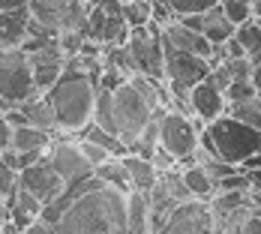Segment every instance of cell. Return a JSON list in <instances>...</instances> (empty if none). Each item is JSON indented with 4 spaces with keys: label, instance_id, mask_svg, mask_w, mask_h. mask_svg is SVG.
<instances>
[{
    "label": "cell",
    "instance_id": "cell-42",
    "mask_svg": "<svg viewBox=\"0 0 261 234\" xmlns=\"http://www.w3.org/2000/svg\"><path fill=\"white\" fill-rule=\"evenodd\" d=\"M0 234H24V231H21V228H18V225H15L12 219H6V222L0 225Z\"/></svg>",
    "mask_w": 261,
    "mask_h": 234
},
{
    "label": "cell",
    "instance_id": "cell-10",
    "mask_svg": "<svg viewBox=\"0 0 261 234\" xmlns=\"http://www.w3.org/2000/svg\"><path fill=\"white\" fill-rule=\"evenodd\" d=\"M153 234H213V210L210 201H180L162 219Z\"/></svg>",
    "mask_w": 261,
    "mask_h": 234
},
{
    "label": "cell",
    "instance_id": "cell-27",
    "mask_svg": "<svg viewBox=\"0 0 261 234\" xmlns=\"http://www.w3.org/2000/svg\"><path fill=\"white\" fill-rule=\"evenodd\" d=\"M6 207L21 210V213H27V216H36V219H39L45 204H42L33 192H27V189H21V186H18V189H15V195H12V198H6Z\"/></svg>",
    "mask_w": 261,
    "mask_h": 234
},
{
    "label": "cell",
    "instance_id": "cell-11",
    "mask_svg": "<svg viewBox=\"0 0 261 234\" xmlns=\"http://www.w3.org/2000/svg\"><path fill=\"white\" fill-rule=\"evenodd\" d=\"M162 51H165V81L168 84H180V87H195L198 81H204L210 75V60L198 57V54L180 51L174 45H168L162 39Z\"/></svg>",
    "mask_w": 261,
    "mask_h": 234
},
{
    "label": "cell",
    "instance_id": "cell-24",
    "mask_svg": "<svg viewBox=\"0 0 261 234\" xmlns=\"http://www.w3.org/2000/svg\"><path fill=\"white\" fill-rule=\"evenodd\" d=\"M225 114L237 117L240 123H246V126H252V129H261V96L255 93L252 99H243V102H231Z\"/></svg>",
    "mask_w": 261,
    "mask_h": 234
},
{
    "label": "cell",
    "instance_id": "cell-21",
    "mask_svg": "<svg viewBox=\"0 0 261 234\" xmlns=\"http://www.w3.org/2000/svg\"><path fill=\"white\" fill-rule=\"evenodd\" d=\"M93 177L102 180L105 186L120 189V192H132L129 189V177H126V168H123V162H120L117 156H111V159H105L102 165H96V168H93Z\"/></svg>",
    "mask_w": 261,
    "mask_h": 234
},
{
    "label": "cell",
    "instance_id": "cell-26",
    "mask_svg": "<svg viewBox=\"0 0 261 234\" xmlns=\"http://www.w3.org/2000/svg\"><path fill=\"white\" fill-rule=\"evenodd\" d=\"M234 39L240 42V48L246 51V57L261 51V21L258 18H249L246 24H240L234 30Z\"/></svg>",
    "mask_w": 261,
    "mask_h": 234
},
{
    "label": "cell",
    "instance_id": "cell-18",
    "mask_svg": "<svg viewBox=\"0 0 261 234\" xmlns=\"http://www.w3.org/2000/svg\"><path fill=\"white\" fill-rule=\"evenodd\" d=\"M201 18H204V36H207V42L210 45H222V42H228L231 36H234V30L237 27L222 15V6L216 3V6H210L207 12H201Z\"/></svg>",
    "mask_w": 261,
    "mask_h": 234
},
{
    "label": "cell",
    "instance_id": "cell-3",
    "mask_svg": "<svg viewBox=\"0 0 261 234\" xmlns=\"http://www.w3.org/2000/svg\"><path fill=\"white\" fill-rule=\"evenodd\" d=\"M198 147L231 165H243L252 153L261 150V129L240 123L231 114H222L204 126V132L198 135Z\"/></svg>",
    "mask_w": 261,
    "mask_h": 234
},
{
    "label": "cell",
    "instance_id": "cell-13",
    "mask_svg": "<svg viewBox=\"0 0 261 234\" xmlns=\"http://www.w3.org/2000/svg\"><path fill=\"white\" fill-rule=\"evenodd\" d=\"M189 105H192V117H198V120H204V123L216 120V117H222V114L228 111L225 93L216 90L207 78L198 81V84L189 90Z\"/></svg>",
    "mask_w": 261,
    "mask_h": 234
},
{
    "label": "cell",
    "instance_id": "cell-45",
    "mask_svg": "<svg viewBox=\"0 0 261 234\" xmlns=\"http://www.w3.org/2000/svg\"><path fill=\"white\" fill-rule=\"evenodd\" d=\"M252 18L261 21V0H252Z\"/></svg>",
    "mask_w": 261,
    "mask_h": 234
},
{
    "label": "cell",
    "instance_id": "cell-19",
    "mask_svg": "<svg viewBox=\"0 0 261 234\" xmlns=\"http://www.w3.org/2000/svg\"><path fill=\"white\" fill-rule=\"evenodd\" d=\"M180 174H183V183H186L189 192H192V198L210 201V198L216 195V180L210 177L201 165H186V168H180Z\"/></svg>",
    "mask_w": 261,
    "mask_h": 234
},
{
    "label": "cell",
    "instance_id": "cell-23",
    "mask_svg": "<svg viewBox=\"0 0 261 234\" xmlns=\"http://www.w3.org/2000/svg\"><path fill=\"white\" fill-rule=\"evenodd\" d=\"M93 123L99 129L117 135V120H114V99H111V90H96V105H93ZM120 138V135H117Z\"/></svg>",
    "mask_w": 261,
    "mask_h": 234
},
{
    "label": "cell",
    "instance_id": "cell-30",
    "mask_svg": "<svg viewBox=\"0 0 261 234\" xmlns=\"http://www.w3.org/2000/svg\"><path fill=\"white\" fill-rule=\"evenodd\" d=\"M222 66H225L231 81H249V75H252V60L249 57H228V60H222Z\"/></svg>",
    "mask_w": 261,
    "mask_h": 234
},
{
    "label": "cell",
    "instance_id": "cell-44",
    "mask_svg": "<svg viewBox=\"0 0 261 234\" xmlns=\"http://www.w3.org/2000/svg\"><path fill=\"white\" fill-rule=\"evenodd\" d=\"M9 219V207H6V198H0V225Z\"/></svg>",
    "mask_w": 261,
    "mask_h": 234
},
{
    "label": "cell",
    "instance_id": "cell-34",
    "mask_svg": "<svg viewBox=\"0 0 261 234\" xmlns=\"http://www.w3.org/2000/svg\"><path fill=\"white\" fill-rule=\"evenodd\" d=\"M79 147L81 153H84V159L96 168V165H102L105 159H111V153L105 150V147H99V144H93V141H87V138H79Z\"/></svg>",
    "mask_w": 261,
    "mask_h": 234
},
{
    "label": "cell",
    "instance_id": "cell-46",
    "mask_svg": "<svg viewBox=\"0 0 261 234\" xmlns=\"http://www.w3.org/2000/svg\"><path fill=\"white\" fill-rule=\"evenodd\" d=\"M153 3H159V6H168V0H153Z\"/></svg>",
    "mask_w": 261,
    "mask_h": 234
},
{
    "label": "cell",
    "instance_id": "cell-33",
    "mask_svg": "<svg viewBox=\"0 0 261 234\" xmlns=\"http://www.w3.org/2000/svg\"><path fill=\"white\" fill-rule=\"evenodd\" d=\"M15 189H18V171L0 162V198H12Z\"/></svg>",
    "mask_w": 261,
    "mask_h": 234
},
{
    "label": "cell",
    "instance_id": "cell-16",
    "mask_svg": "<svg viewBox=\"0 0 261 234\" xmlns=\"http://www.w3.org/2000/svg\"><path fill=\"white\" fill-rule=\"evenodd\" d=\"M27 21H30V9H9L0 12V48H21L27 39Z\"/></svg>",
    "mask_w": 261,
    "mask_h": 234
},
{
    "label": "cell",
    "instance_id": "cell-6",
    "mask_svg": "<svg viewBox=\"0 0 261 234\" xmlns=\"http://www.w3.org/2000/svg\"><path fill=\"white\" fill-rule=\"evenodd\" d=\"M159 147L177 159V165H195V147H198V129L192 126V117L180 111H165L159 117Z\"/></svg>",
    "mask_w": 261,
    "mask_h": 234
},
{
    "label": "cell",
    "instance_id": "cell-5",
    "mask_svg": "<svg viewBox=\"0 0 261 234\" xmlns=\"http://www.w3.org/2000/svg\"><path fill=\"white\" fill-rule=\"evenodd\" d=\"M135 69L141 75H150L156 81H165V51H162V24L150 21L144 27H132L126 39Z\"/></svg>",
    "mask_w": 261,
    "mask_h": 234
},
{
    "label": "cell",
    "instance_id": "cell-15",
    "mask_svg": "<svg viewBox=\"0 0 261 234\" xmlns=\"http://www.w3.org/2000/svg\"><path fill=\"white\" fill-rule=\"evenodd\" d=\"M18 111L24 114V123L27 126H36L42 132H57V120H54V111H51V102L45 99V93H33L27 96L24 102H18Z\"/></svg>",
    "mask_w": 261,
    "mask_h": 234
},
{
    "label": "cell",
    "instance_id": "cell-17",
    "mask_svg": "<svg viewBox=\"0 0 261 234\" xmlns=\"http://www.w3.org/2000/svg\"><path fill=\"white\" fill-rule=\"evenodd\" d=\"M120 162H123V168H126V177H129V189L132 192H150L159 180V171L153 168V162L150 159H141V156L135 153H126L120 156Z\"/></svg>",
    "mask_w": 261,
    "mask_h": 234
},
{
    "label": "cell",
    "instance_id": "cell-31",
    "mask_svg": "<svg viewBox=\"0 0 261 234\" xmlns=\"http://www.w3.org/2000/svg\"><path fill=\"white\" fill-rule=\"evenodd\" d=\"M84 33L81 30H63L60 36H57V48L63 51V57H72V54L81 51V45H84Z\"/></svg>",
    "mask_w": 261,
    "mask_h": 234
},
{
    "label": "cell",
    "instance_id": "cell-2",
    "mask_svg": "<svg viewBox=\"0 0 261 234\" xmlns=\"http://www.w3.org/2000/svg\"><path fill=\"white\" fill-rule=\"evenodd\" d=\"M96 90L99 84L87 72H69L63 69L57 84L45 93L51 102L57 132L63 135H79L87 123H93V105H96Z\"/></svg>",
    "mask_w": 261,
    "mask_h": 234
},
{
    "label": "cell",
    "instance_id": "cell-12",
    "mask_svg": "<svg viewBox=\"0 0 261 234\" xmlns=\"http://www.w3.org/2000/svg\"><path fill=\"white\" fill-rule=\"evenodd\" d=\"M18 186L27 189V192H33L42 204H51L54 198H60V192L66 189V183L60 180V174L51 168V162L42 156L39 162H33V165H27L18 171Z\"/></svg>",
    "mask_w": 261,
    "mask_h": 234
},
{
    "label": "cell",
    "instance_id": "cell-43",
    "mask_svg": "<svg viewBox=\"0 0 261 234\" xmlns=\"http://www.w3.org/2000/svg\"><path fill=\"white\" fill-rule=\"evenodd\" d=\"M246 174H249L252 186H261V168H252V171H246Z\"/></svg>",
    "mask_w": 261,
    "mask_h": 234
},
{
    "label": "cell",
    "instance_id": "cell-32",
    "mask_svg": "<svg viewBox=\"0 0 261 234\" xmlns=\"http://www.w3.org/2000/svg\"><path fill=\"white\" fill-rule=\"evenodd\" d=\"M255 96V87H252V81H231L228 87H225V102H243V99H252Z\"/></svg>",
    "mask_w": 261,
    "mask_h": 234
},
{
    "label": "cell",
    "instance_id": "cell-4",
    "mask_svg": "<svg viewBox=\"0 0 261 234\" xmlns=\"http://www.w3.org/2000/svg\"><path fill=\"white\" fill-rule=\"evenodd\" d=\"M111 99H114V120H117V135L120 141L129 147L132 141L144 132L147 120L153 117V108L144 102V96L129 84V78L111 90Z\"/></svg>",
    "mask_w": 261,
    "mask_h": 234
},
{
    "label": "cell",
    "instance_id": "cell-29",
    "mask_svg": "<svg viewBox=\"0 0 261 234\" xmlns=\"http://www.w3.org/2000/svg\"><path fill=\"white\" fill-rule=\"evenodd\" d=\"M219 0H168V9L174 18L180 15H198V12H207L210 6H216Z\"/></svg>",
    "mask_w": 261,
    "mask_h": 234
},
{
    "label": "cell",
    "instance_id": "cell-39",
    "mask_svg": "<svg viewBox=\"0 0 261 234\" xmlns=\"http://www.w3.org/2000/svg\"><path fill=\"white\" fill-rule=\"evenodd\" d=\"M24 234H57L51 228V225H48V222H42V219H36V222H33V225H30V228H27Z\"/></svg>",
    "mask_w": 261,
    "mask_h": 234
},
{
    "label": "cell",
    "instance_id": "cell-36",
    "mask_svg": "<svg viewBox=\"0 0 261 234\" xmlns=\"http://www.w3.org/2000/svg\"><path fill=\"white\" fill-rule=\"evenodd\" d=\"M6 147H12V123L0 117V150H6Z\"/></svg>",
    "mask_w": 261,
    "mask_h": 234
},
{
    "label": "cell",
    "instance_id": "cell-8",
    "mask_svg": "<svg viewBox=\"0 0 261 234\" xmlns=\"http://www.w3.org/2000/svg\"><path fill=\"white\" fill-rule=\"evenodd\" d=\"M33 93L36 87H33V69L27 63V54L21 48H0V96L18 105Z\"/></svg>",
    "mask_w": 261,
    "mask_h": 234
},
{
    "label": "cell",
    "instance_id": "cell-1",
    "mask_svg": "<svg viewBox=\"0 0 261 234\" xmlns=\"http://www.w3.org/2000/svg\"><path fill=\"white\" fill-rule=\"evenodd\" d=\"M39 219L57 234H129V192L87 177L66 186Z\"/></svg>",
    "mask_w": 261,
    "mask_h": 234
},
{
    "label": "cell",
    "instance_id": "cell-22",
    "mask_svg": "<svg viewBox=\"0 0 261 234\" xmlns=\"http://www.w3.org/2000/svg\"><path fill=\"white\" fill-rule=\"evenodd\" d=\"M79 138H87V141H93V144H99V147H105L108 153H111V156H117V159H120V156H126V153H129V147H126V144H123V141H120L117 135H111V132L99 129L96 123H87V126H84V129L79 132Z\"/></svg>",
    "mask_w": 261,
    "mask_h": 234
},
{
    "label": "cell",
    "instance_id": "cell-14",
    "mask_svg": "<svg viewBox=\"0 0 261 234\" xmlns=\"http://www.w3.org/2000/svg\"><path fill=\"white\" fill-rule=\"evenodd\" d=\"M162 39H165L168 45L180 48V51L198 54V57H210V54H213V45L207 42V36H204V33H198V30L183 27L177 18H171L168 24H162Z\"/></svg>",
    "mask_w": 261,
    "mask_h": 234
},
{
    "label": "cell",
    "instance_id": "cell-40",
    "mask_svg": "<svg viewBox=\"0 0 261 234\" xmlns=\"http://www.w3.org/2000/svg\"><path fill=\"white\" fill-rule=\"evenodd\" d=\"M30 0H0V12H9V9H24Z\"/></svg>",
    "mask_w": 261,
    "mask_h": 234
},
{
    "label": "cell",
    "instance_id": "cell-37",
    "mask_svg": "<svg viewBox=\"0 0 261 234\" xmlns=\"http://www.w3.org/2000/svg\"><path fill=\"white\" fill-rule=\"evenodd\" d=\"M243 234H261V213H249L243 219Z\"/></svg>",
    "mask_w": 261,
    "mask_h": 234
},
{
    "label": "cell",
    "instance_id": "cell-28",
    "mask_svg": "<svg viewBox=\"0 0 261 234\" xmlns=\"http://www.w3.org/2000/svg\"><path fill=\"white\" fill-rule=\"evenodd\" d=\"M219 6H222V15L234 27L246 24L252 18V0H219Z\"/></svg>",
    "mask_w": 261,
    "mask_h": 234
},
{
    "label": "cell",
    "instance_id": "cell-35",
    "mask_svg": "<svg viewBox=\"0 0 261 234\" xmlns=\"http://www.w3.org/2000/svg\"><path fill=\"white\" fill-rule=\"evenodd\" d=\"M150 162H153V168H156L159 174H165V171L177 168V159H174V156L168 153V150H162L159 144H156V150H153V159H150Z\"/></svg>",
    "mask_w": 261,
    "mask_h": 234
},
{
    "label": "cell",
    "instance_id": "cell-9",
    "mask_svg": "<svg viewBox=\"0 0 261 234\" xmlns=\"http://www.w3.org/2000/svg\"><path fill=\"white\" fill-rule=\"evenodd\" d=\"M45 159L51 162V168L60 174V180L66 186H75V183L93 177V165L84 159L79 147V138H51Z\"/></svg>",
    "mask_w": 261,
    "mask_h": 234
},
{
    "label": "cell",
    "instance_id": "cell-41",
    "mask_svg": "<svg viewBox=\"0 0 261 234\" xmlns=\"http://www.w3.org/2000/svg\"><path fill=\"white\" fill-rule=\"evenodd\" d=\"M249 81H252V87H255V93L261 96V63H255V66H252V75H249Z\"/></svg>",
    "mask_w": 261,
    "mask_h": 234
},
{
    "label": "cell",
    "instance_id": "cell-7",
    "mask_svg": "<svg viewBox=\"0 0 261 234\" xmlns=\"http://www.w3.org/2000/svg\"><path fill=\"white\" fill-rule=\"evenodd\" d=\"M27 9L39 24L51 27L54 33L87 30V0H30Z\"/></svg>",
    "mask_w": 261,
    "mask_h": 234
},
{
    "label": "cell",
    "instance_id": "cell-38",
    "mask_svg": "<svg viewBox=\"0 0 261 234\" xmlns=\"http://www.w3.org/2000/svg\"><path fill=\"white\" fill-rule=\"evenodd\" d=\"M177 21H180L183 27H189V30H198V33L204 30V18H201V12H198V15H180Z\"/></svg>",
    "mask_w": 261,
    "mask_h": 234
},
{
    "label": "cell",
    "instance_id": "cell-20",
    "mask_svg": "<svg viewBox=\"0 0 261 234\" xmlns=\"http://www.w3.org/2000/svg\"><path fill=\"white\" fill-rule=\"evenodd\" d=\"M51 132H42L36 126H12V150L27 153V150H48Z\"/></svg>",
    "mask_w": 261,
    "mask_h": 234
},
{
    "label": "cell",
    "instance_id": "cell-25",
    "mask_svg": "<svg viewBox=\"0 0 261 234\" xmlns=\"http://www.w3.org/2000/svg\"><path fill=\"white\" fill-rule=\"evenodd\" d=\"M120 15H123V21L129 27L150 24L153 21V0H129V3H123Z\"/></svg>",
    "mask_w": 261,
    "mask_h": 234
}]
</instances>
